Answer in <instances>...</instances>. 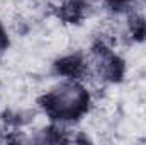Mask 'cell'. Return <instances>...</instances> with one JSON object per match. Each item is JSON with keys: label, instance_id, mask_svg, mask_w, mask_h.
Instances as JSON below:
<instances>
[{"label": "cell", "instance_id": "2", "mask_svg": "<svg viewBox=\"0 0 146 145\" xmlns=\"http://www.w3.org/2000/svg\"><path fill=\"white\" fill-rule=\"evenodd\" d=\"M82 70L83 75L94 84H104L115 75L117 62L106 50H92L82 60Z\"/></svg>", "mask_w": 146, "mask_h": 145}, {"label": "cell", "instance_id": "1", "mask_svg": "<svg viewBox=\"0 0 146 145\" xmlns=\"http://www.w3.org/2000/svg\"><path fill=\"white\" fill-rule=\"evenodd\" d=\"M88 103L87 87L78 80H61L46 94V108L60 119H73L82 114Z\"/></svg>", "mask_w": 146, "mask_h": 145}, {"label": "cell", "instance_id": "3", "mask_svg": "<svg viewBox=\"0 0 146 145\" xmlns=\"http://www.w3.org/2000/svg\"><path fill=\"white\" fill-rule=\"evenodd\" d=\"M3 44H5V39H3V33H2V29H0V51L3 50Z\"/></svg>", "mask_w": 146, "mask_h": 145}]
</instances>
